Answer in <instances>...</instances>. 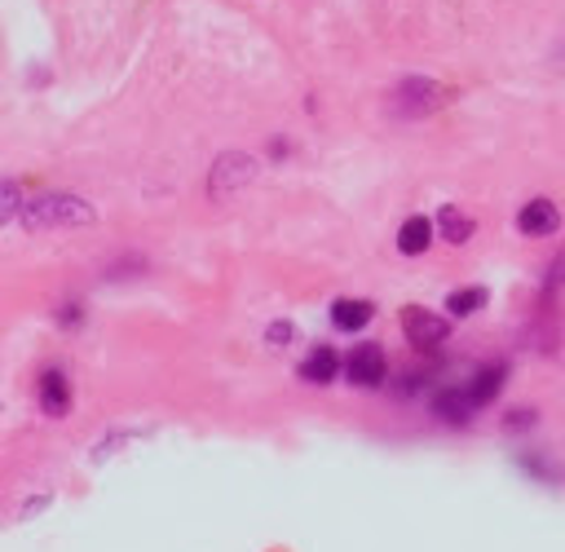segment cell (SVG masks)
Segmentation results:
<instances>
[{"label": "cell", "instance_id": "6da1fadb", "mask_svg": "<svg viewBox=\"0 0 565 552\" xmlns=\"http://www.w3.org/2000/svg\"><path fill=\"white\" fill-rule=\"evenodd\" d=\"M98 213L93 203L71 195V190H45V195H27L23 213H18V226L40 235V230H76V226H93Z\"/></svg>", "mask_w": 565, "mask_h": 552}, {"label": "cell", "instance_id": "7a4b0ae2", "mask_svg": "<svg viewBox=\"0 0 565 552\" xmlns=\"http://www.w3.org/2000/svg\"><path fill=\"white\" fill-rule=\"evenodd\" d=\"M451 102V89L429 80V76H406L389 89V115L393 120H424V115H434Z\"/></svg>", "mask_w": 565, "mask_h": 552}, {"label": "cell", "instance_id": "3957f363", "mask_svg": "<svg viewBox=\"0 0 565 552\" xmlns=\"http://www.w3.org/2000/svg\"><path fill=\"white\" fill-rule=\"evenodd\" d=\"M402 331H406V340L415 344L419 354H438L442 344L451 340V318L424 310V305H406L402 310Z\"/></svg>", "mask_w": 565, "mask_h": 552}, {"label": "cell", "instance_id": "277c9868", "mask_svg": "<svg viewBox=\"0 0 565 552\" xmlns=\"http://www.w3.org/2000/svg\"><path fill=\"white\" fill-rule=\"evenodd\" d=\"M340 372L349 376V385H359V389H380V385L389 380V359H385L380 344L363 340V344H353V350L344 354V367H340Z\"/></svg>", "mask_w": 565, "mask_h": 552}, {"label": "cell", "instance_id": "5b68a950", "mask_svg": "<svg viewBox=\"0 0 565 552\" xmlns=\"http://www.w3.org/2000/svg\"><path fill=\"white\" fill-rule=\"evenodd\" d=\"M252 177H256V160L243 155V151H226V155H217V164H212V173H208V195L226 199V195L243 190Z\"/></svg>", "mask_w": 565, "mask_h": 552}, {"label": "cell", "instance_id": "8992f818", "mask_svg": "<svg viewBox=\"0 0 565 552\" xmlns=\"http://www.w3.org/2000/svg\"><path fill=\"white\" fill-rule=\"evenodd\" d=\"M504 380H508V367H504V363H486V367H477V372L464 380V393H468L473 411H481V406H490L494 398H500Z\"/></svg>", "mask_w": 565, "mask_h": 552}, {"label": "cell", "instance_id": "52a82bcc", "mask_svg": "<svg viewBox=\"0 0 565 552\" xmlns=\"http://www.w3.org/2000/svg\"><path fill=\"white\" fill-rule=\"evenodd\" d=\"M517 230L526 235V239H543V235H556L561 230V213H556V203L552 199H530L526 209L517 213Z\"/></svg>", "mask_w": 565, "mask_h": 552}, {"label": "cell", "instance_id": "ba28073f", "mask_svg": "<svg viewBox=\"0 0 565 552\" xmlns=\"http://www.w3.org/2000/svg\"><path fill=\"white\" fill-rule=\"evenodd\" d=\"M429 406H434V416L447 421V425H468L477 416L468 393H464V385H438L434 398H429Z\"/></svg>", "mask_w": 565, "mask_h": 552}, {"label": "cell", "instance_id": "9c48e42d", "mask_svg": "<svg viewBox=\"0 0 565 552\" xmlns=\"http://www.w3.org/2000/svg\"><path fill=\"white\" fill-rule=\"evenodd\" d=\"M36 398H40V411H45V416H71V380H66V372H58V367L40 372Z\"/></svg>", "mask_w": 565, "mask_h": 552}, {"label": "cell", "instance_id": "30bf717a", "mask_svg": "<svg viewBox=\"0 0 565 552\" xmlns=\"http://www.w3.org/2000/svg\"><path fill=\"white\" fill-rule=\"evenodd\" d=\"M340 367H344V359L331 350V344H314V350L305 354V363H301V380H310V385H331V380L340 376Z\"/></svg>", "mask_w": 565, "mask_h": 552}, {"label": "cell", "instance_id": "8fae6325", "mask_svg": "<svg viewBox=\"0 0 565 552\" xmlns=\"http://www.w3.org/2000/svg\"><path fill=\"white\" fill-rule=\"evenodd\" d=\"M372 318H376V305L363 301V297H340V301L331 305V323H336V331H363Z\"/></svg>", "mask_w": 565, "mask_h": 552}, {"label": "cell", "instance_id": "7c38bea8", "mask_svg": "<svg viewBox=\"0 0 565 552\" xmlns=\"http://www.w3.org/2000/svg\"><path fill=\"white\" fill-rule=\"evenodd\" d=\"M434 243V222L429 217H406L402 230H398V252L402 256H419V252H429Z\"/></svg>", "mask_w": 565, "mask_h": 552}, {"label": "cell", "instance_id": "4fadbf2b", "mask_svg": "<svg viewBox=\"0 0 565 552\" xmlns=\"http://www.w3.org/2000/svg\"><path fill=\"white\" fill-rule=\"evenodd\" d=\"M473 230H477V222L464 213V209H455V203H447V209H438V235L447 239V243H468L473 239Z\"/></svg>", "mask_w": 565, "mask_h": 552}, {"label": "cell", "instance_id": "5bb4252c", "mask_svg": "<svg viewBox=\"0 0 565 552\" xmlns=\"http://www.w3.org/2000/svg\"><path fill=\"white\" fill-rule=\"evenodd\" d=\"M486 301H490L486 288H460V292L447 297V314H451V318H468V314H477Z\"/></svg>", "mask_w": 565, "mask_h": 552}, {"label": "cell", "instance_id": "9a60e30c", "mask_svg": "<svg viewBox=\"0 0 565 552\" xmlns=\"http://www.w3.org/2000/svg\"><path fill=\"white\" fill-rule=\"evenodd\" d=\"M23 203H27V190H23L18 181H0V226H5V222H18Z\"/></svg>", "mask_w": 565, "mask_h": 552}, {"label": "cell", "instance_id": "2e32d148", "mask_svg": "<svg viewBox=\"0 0 565 552\" xmlns=\"http://www.w3.org/2000/svg\"><path fill=\"white\" fill-rule=\"evenodd\" d=\"M535 481H548V487H561V468L548 460V455H535V451H526L522 460H517Z\"/></svg>", "mask_w": 565, "mask_h": 552}, {"label": "cell", "instance_id": "e0dca14e", "mask_svg": "<svg viewBox=\"0 0 565 552\" xmlns=\"http://www.w3.org/2000/svg\"><path fill=\"white\" fill-rule=\"evenodd\" d=\"M539 425V411L535 406H513L508 416H504V429L508 434H526V429H535Z\"/></svg>", "mask_w": 565, "mask_h": 552}, {"label": "cell", "instance_id": "ac0fdd59", "mask_svg": "<svg viewBox=\"0 0 565 552\" xmlns=\"http://www.w3.org/2000/svg\"><path fill=\"white\" fill-rule=\"evenodd\" d=\"M561 284H565V252H556L552 265H548V274H543V301H552L561 292Z\"/></svg>", "mask_w": 565, "mask_h": 552}, {"label": "cell", "instance_id": "d6986e66", "mask_svg": "<svg viewBox=\"0 0 565 552\" xmlns=\"http://www.w3.org/2000/svg\"><path fill=\"white\" fill-rule=\"evenodd\" d=\"M265 340L282 350V344H292V340H297V327H292L288 318H278V323H269V327H265Z\"/></svg>", "mask_w": 565, "mask_h": 552}, {"label": "cell", "instance_id": "ffe728a7", "mask_svg": "<svg viewBox=\"0 0 565 552\" xmlns=\"http://www.w3.org/2000/svg\"><path fill=\"white\" fill-rule=\"evenodd\" d=\"M80 318H85V305H80V301H66V305L58 310V323H62V327H76Z\"/></svg>", "mask_w": 565, "mask_h": 552}]
</instances>
